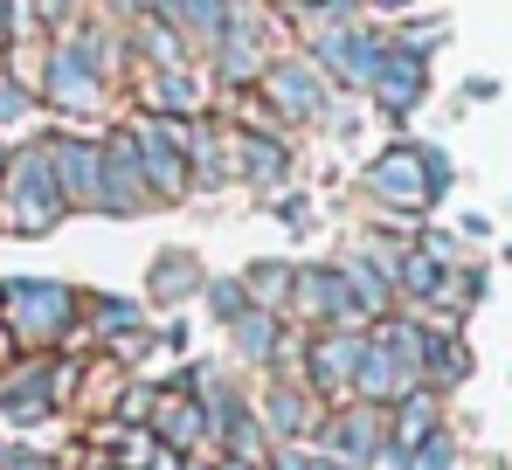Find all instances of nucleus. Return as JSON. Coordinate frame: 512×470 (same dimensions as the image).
<instances>
[{"label":"nucleus","instance_id":"nucleus-1","mask_svg":"<svg viewBox=\"0 0 512 470\" xmlns=\"http://www.w3.org/2000/svg\"><path fill=\"white\" fill-rule=\"evenodd\" d=\"M63 215H70V201H63V187H56L49 139L7 153V166H0V222L14 235H49Z\"/></svg>","mask_w":512,"mask_h":470},{"label":"nucleus","instance_id":"nucleus-2","mask_svg":"<svg viewBox=\"0 0 512 470\" xmlns=\"http://www.w3.org/2000/svg\"><path fill=\"white\" fill-rule=\"evenodd\" d=\"M0 332L14 339V353L28 346H63L77 332V291L49 284V277H14L0 284Z\"/></svg>","mask_w":512,"mask_h":470},{"label":"nucleus","instance_id":"nucleus-3","mask_svg":"<svg viewBox=\"0 0 512 470\" xmlns=\"http://www.w3.org/2000/svg\"><path fill=\"white\" fill-rule=\"evenodd\" d=\"M443 187H450V159L436 153V146H388L367 166V194L381 208H402V215H423Z\"/></svg>","mask_w":512,"mask_h":470},{"label":"nucleus","instance_id":"nucleus-4","mask_svg":"<svg viewBox=\"0 0 512 470\" xmlns=\"http://www.w3.org/2000/svg\"><path fill=\"white\" fill-rule=\"evenodd\" d=\"M132 139H139V166H146L153 201H180V194L194 187V173H187V118H160V111H146Z\"/></svg>","mask_w":512,"mask_h":470},{"label":"nucleus","instance_id":"nucleus-5","mask_svg":"<svg viewBox=\"0 0 512 470\" xmlns=\"http://www.w3.org/2000/svg\"><path fill=\"white\" fill-rule=\"evenodd\" d=\"M97 166H104V201L97 215H146L153 208V187H146V166H139V139L132 132H111L97 146Z\"/></svg>","mask_w":512,"mask_h":470},{"label":"nucleus","instance_id":"nucleus-6","mask_svg":"<svg viewBox=\"0 0 512 470\" xmlns=\"http://www.w3.org/2000/svg\"><path fill=\"white\" fill-rule=\"evenodd\" d=\"M381 56H388V42L374 35V28H319L312 35V63L326 70V77L353 83V90H367L374 83V70H381Z\"/></svg>","mask_w":512,"mask_h":470},{"label":"nucleus","instance_id":"nucleus-7","mask_svg":"<svg viewBox=\"0 0 512 470\" xmlns=\"http://www.w3.org/2000/svg\"><path fill=\"white\" fill-rule=\"evenodd\" d=\"M70 381H77V367H56V360H28V367H14L7 381H0V415L7 422H42L63 394H70Z\"/></svg>","mask_w":512,"mask_h":470},{"label":"nucleus","instance_id":"nucleus-8","mask_svg":"<svg viewBox=\"0 0 512 470\" xmlns=\"http://www.w3.org/2000/svg\"><path fill=\"white\" fill-rule=\"evenodd\" d=\"M263 97L277 104V118L305 125V118H326V70L312 56H284V63H263Z\"/></svg>","mask_w":512,"mask_h":470},{"label":"nucleus","instance_id":"nucleus-9","mask_svg":"<svg viewBox=\"0 0 512 470\" xmlns=\"http://www.w3.org/2000/svg\"><path fill=\"white\" fill-rule=\"evenodd\" d=\"M360 353H367V332H353V325H326V332L305 346V374H312V394L340 401V394L353 388V367H360Z\"/></svg>","mask_w":512,"mask_h":470},{"label":"nucleus","instance_id":"nucleus-10","mask_svg":"<svg viewBox=\"0 0 512 470\" xmlns=\"http://www.w3.org/2000/svg\"><path fill=\"white\" fill-rule=\"evenodd\" d=\"M42 90H49V104L70 111V118H84V111L104 104V77H97V63H90L77 42H56V49H49V77H42Z\"/></svg>","mask_w":512,"mask_h":470},{"label":"nucleus","instance_id":"nucleus-11","mask_svg":"<svg viewBox=\"0 0 512 470\" xmlns=\"http://www.w3.org/2000/svg\"><path fill=\"white\" fill-rule=\"evenodd\" d=\"M291 312L319 318V325H353V298H346L340 263H312V270H291Z\"/></svg>","mask_w":512,"mask_h":470},{"label":"nucleus","instance_id":"nucleus-12","mask_svg":"<svg viewBox=\"0 0 512 470\" xmlns=\"http://www.w3.org/2000/svg\"><path fill=\"white\" fill-rule=\"evenodd\" d=\"M49 166H56V187L70 208H97L104 201V166H97V139H49Z\"/></svg>","mask_w":512,"mask_h":470},{"label":"nucleus","instance_id":"nucleus-13","mask_svg":"<svg viewBox=\"0 0 512 470\" xmlns=\"http://www.w3.org/2000/svg\"><path fill=\"white\" fill-rule=\"evenodd\" d=\"M319 436H326V457L333 464H346V470H360L381 443H388V429H381V408H346V415H326L319 422Z\"/></svg>","mask_w":512,"mask_h":470},{"label":"nucleus","instance_id":"nucleus-14","mask_svg":"<svg viewBox=\"0 0 512 470\" xmlns=\"http://www.w3.org/2000/svg\"><path fill=\"white\" fill-rule=\"evenodd\" d=\"M367 90H374V104H381L388 118H409V111L423 104V90H429V70H423V56H409V49H388Z\"/></svg>","mask_w":512,"mask_h":470},{"label":"nucleus","instance_id":"nucleus-15","mask_svg":"<svg viewBox=\"0 0 512 470\" xmlns=\"http://www.w3.org/2000/svg\"><path fill=\"white\" fill-rule=\"evenodd\" d=\"M416 388V374L381 346V339H367V353H360V367H353V394L367 401V408H388L395 394H409Z\"/></svg>","mask_w":512,"mask_h":470},{"label":"nucleus","instance_id":"nucleus-16","mask_svg":"<svg viewBox=\"0 0 512 470\" xmlns=\"http://www.w3.org/2000/svg\"><path fill=\"white\" fill-rule=\"evenodd\" d=\"M229 159H236V173L256 180V187H277V180L291 173V146L270 139V132H236V139H229Z\"/></svg>","mask_w":512,"mask_h":470},{"label":"nucleus","instance_id":"nucleus-17","mask_svg":"<svg viewBox=\"0 0 512 470\" xmlns=\"http://www.w3.org/2000/svg\"><path fill=\"white\" fill-rule=\"evenodd\" d=\"M215 70H222V83L263 77V35H256V21H236V14H229V28H222V42H215Z\"/></svg>","mask_w":512,"mask_h":470},{"label":"nucleus","instance_id":"nucleus-18","mask_svg":"<svg viewBox=\"0 0 512 470\" xmlns=\"http://www.w3.org/2000/svg\"><path fill=\"white\" fill-rule=\"evenodd\" d=\"M340 277H346V298H353L360 318H381L395 305V277H388L374 256H340Z\"/></svg>","mask_w":512,"mask_h":470},{"label":"nucleus","instance_id":"nucleus-19","mask_svg":"<svg viewBox=\"0 0 512 470\" xmlns=\"http://www.w3.org/2000/svg\"><path fill=\"white\" fill-rule=\"evenodd\" d=\"M312 422H319V408H312V388H291V381H277V388L263 394V436H284V443H298Z\"/></svg>","mask_w":512,"mask_h":470},{"label":"nucleus","instance_id":"nucleus-20","mask_svg":"<svg viewBox=\"0 0 512 470\" xmlns=\"http://www.w3.org/2000/svg\"><path fill=\"white\" fill-rule=\"evenodd\" d=\"M153 436H160V450H201V436H208L201 401L194 394H167V408H153Z\"/></svg>","mask_w":512,"mask_h":470},{"label":"nucleus","instance_id":"nucleus-21","mask_svg":"<svg viewBox=\"0 0 512 470\" xmlns=\"http://www.w3.org/2000/svg\"><path fill=\"white\" fill-rule=\"evenodd\" d=\"M388 408H395V415H388V443H395V450H416L423 436H436V394L429 388L395 394Z\"/></svg>","mask_w":512,"mask_h":470},{"label":"nucleus","instance_id":"nucleus-22","mask_svg":"<svg viewBox=\"0 0 512 470\" xmlns=\"http://www.w3.org/2000/svg\"><path fill=\"white\" fill-rule=\"evenodd\" d=\"M229 339H236V353H243V360H277V346H284V312L250 305V312L229 318Z\"/></svg>","mask_w":512,"mask_h":470},{"label":"nucleus","instance_id":"nucleus-23","mask_svg":"<svg viewBox=\"0 0 512 470\" xmlns=\"http://www.w3.org/2000/svg\"><path fill=\"white\" fill-rule=\"evenodd\" d=\"M146 104L160 111V118H194V104H201V90L187 70H153L146 77Z\"/></svg>","mask_w":512,"mask_h":470},{"label":"nucleus","instance_id":"nucleus-24","mask_svg":"<svg viewBox=\"0 0 512 470\" xmlns=\"http://www.w3.org/2000/svg\"><path fill=\"white\" fill-rule=\"evenodd\" d=\"M395 284H402V298H416V305H429V298H443V284H450V270L429 256V249H409L402 263H395Z\"/></svg>","mask_w":512,"mask_h":470},{"label":"nucleus","instance_id":"nucleus-25","mask_svg":"<svg viewBox=\"0 0 512 470\" xmlns=\"http://www.w3.org/2000/svg\"><path fill=\"white\" fill-rule=\"evenodd\" d=\"M215 443H222L229 457H243V464H263V457H270V436H263V422H256L250 408H229V422L215 429Z\"/></svg>","mask_w":512,"mask_h":470},{"label":"nucleus","instance_id":"nucleus-26","mask_svg":"<svg viewBox=\"0 0 512 470\" xmlns=\"http://www.w3.org/2000/svg\"><path fill=\"white\" fill-rule=\"evenodd\" d=\"M243 291H250V305H263V312H284L291 305V263H250L243 270Z\"/></svg>","mask_w":512,"mask_h":470},{"label":"nucleus","instance_id":"nucleus-27","mask_svg":"<svg viewBox=\"0 0 512 470\" xmlns=\"http://www.w3.org/2000/svg\"><path fill=\"white\" fill-rule=\"evenodd\" d=\"M173 28L194 35V42H222V28H229V0H180Z\"/></svg>","mask_w":512,"mask_h":470},{"label":"nucleus","instance_id":"nucleus-28","mask_svg":"<svg viewBox=\"0 0 512 470\" xmlns=\"http://www.w3.org/2000/svg\"><path fill=\"white\" fill-rule=\"evenodd\" d=\"M464 367H471L464 346L443 339V332H429V346H423V374H429V381H464Z\"/></svg>","mask_w":512,"mask_h":470},{"label":"nucleus","instance_id":"nucleus-29","mask_svg":"<svg viewBox=\"0 0 512 470\" xmlns=\"http://www.w3.org/2000/svg\"><path fill=\"white\" fill-rule=\"evenodd\" d=\"M111 443H118V470H153L160 457V436L139 422V429H111Z\"/></svg>","mask_w":512,"mask_h":470},{"label":"nucleus","instance_id":"nucleus-30","mask_svg":"<svg viewBox=\"0 0 512 470\" xmlns=\"http://www.w3.org/2000/svg\"><path fill=\"white\" fill-rule=\"evenodd\" d=\"M90 325H97V339L111 346L118 332H139V305H132V298H97V305H90Z\"/></svg>","mask_w":512,"mask_h":470},{"label":"nucleus","instance_id":"nucleus-31","mask_svg":"<svg viewBox=\"0 0 512 470\" xmlns=\"http://www.w3.org/2000/svg\"><path fill=\"white\" fill-rule=\"evenodd\" d=\"M201 291H208V312L222 318V325H229L236 312H250V291H243V277H208Z\"/></svg>","mask_w":512,"mask_h":470},{"label":"nucleus","instance_id":"nucleus-32","mask_svg":"<svg viewBox=\"0 0 512 470\" xmlns=\"http://www.w3.org/2000/svg\"><path fill=\"white\" fill-rule=\"evenodd\" d=\"M146 56H153L160 70H180L187 49H180V28H173V21H146Z\"/></svg>","mask_w":512,"mask_h":470},{"label":"nucleus","instance_id":"nucleus-33","mask_svg":"<svg viewBox=\"0 0 512 470\" xmlns=\"http://www.w3.org/2000/svg\"><path fill=\"white\" fill-rule=\"evenodd\" d=\"M409 470H457V443L436 429V436H423L416 450H409Z\"/></svg>","mask_w":512,"mask_h":470},{"label":"nucleus","instance_id":"nucleus-34","mask_svg":"<svg viewBox=\"0 0 512 470\" xmlns=\"http://www.w3.org/2000/svg\"><path fill=\"white\" fill-rule=\"evenodd\" d=\"M187 284H201V270H194V256H167V263L153 270V291H167V298H180Z\"/></svg>","mask_w":512,"mask_h":470},{"label":"nucleus","instance_id":"nucleus-35","mask_svg":"<svg viewBox=\"0 0 512 470\" xmlns=\"http://www.w3.org/2000/svg\"><path fill=\"white\" fill-rule=\"evenodd\" d=\"M436 42H443V21H423V28H409V35H402L395 49H409V56H429Z\"/></svg>","mask_w":512,"mask_h":470},{"label":"nucleus","instance_id":"nucleus-36","mask_svg":"<svg viewBox=\"0 0 512 470\" xmlns=\"http://www.w3.org/2000/svg\"><path fill=\"white\" fill-rule=\"evenodd\" d=\"M28 104H35V97H28L21 83H0V125H14V118H28Z\"/></svg>","mask_w":512,"mask_h":470},{"label":"nucleus","instance_id":"nucleus-37","mask_svg":"<svg viewBox=\"0 0 512 470\" xmlns=\"http://www.w3.org/2000/svg\"><path fill=\"white\" fill-rule=\"evenodd\" d=\"M0 470H56L42 450H0Z\"/></svg>","mask_w":512,"mask_h":470},{"label":"nucleus","instance_id":"nucleus-38","mask_svg":"<svg viewBox=\"0 0 512 470\" xmlns=\"http://www.w3.org/2000/svg\"><path fill=\"white\" fill-rule=\"evenodd\" d=\"M111 7H118L125 21H153V0H111Z\"/></svg>","mask_w":512,"mask_h":470},{"label":"nucleus","instance_id":"nucleus-39","mask_svg":"<svg viewBox=\"0 0 512 470\" xmlns=\"http://www.w3.org/2000/svg\"><path fill=\"white\" fill-rule=\"evenodd\" d=\"M291 470H346V464H333V457H305V450H291Z\"/></svg>","mask_w":512,"mask_h":470},{"label":"nucleus","instance_id":"nucleus-40","mask_svg":"<svg viewBox=\"0 0 512 470\" xmlns=\"http://www.w3.org/2000/svg\"><path fill=\"white\" fill-rule=\"evenodd\" d=\"M215 470H256V464H243V457H215Z\"/></svg>","mask_w":512,"mask_h":470},{"label":"nucleus","instance_id":"nucleus-41","mask_svg":"<svg viewBox=\"0 0 512 470\" xmlns=\"http://www.w3.org/2000/svg\"><path fill=\"white\" fill-rule=\"evenodd\" d=\"M63 7H70V0H42V14H49V21H56V14H63Z\"/></svg>","mask_w":512,"mask_h":470},{"label":"nucleus","instance_id":"nucleus-42","mask_svg":"<svg viewBox=\"0 0 512 470\" xmlns=\"http://www.w3.org/2000/svg\"><path fill=\"white\" fill-rule=\"evenodd\" d=\"M256 470H291V450H284V457H277V464H256Z\"/></svg>","mask_w":512,"mask_h":470},{"label":"nucleus","instance_id":"nucleus-43","mask_svg":"<svg viewBox=\"0 0 512 470\" xmlns=\"http://www.w3.org/2000/svg\"><path fill=\"white\" fill-rule=\"evenodd\" d=\"M367 7H409V0H367Z\"/></svg>","mask_w":512,"mask_h":470},{"label":"nucleus","instance_id":"nucleus-44","mask_svg":"<svg viewBox=\"0 0 512 470\" xmlns=\"http://www.w3.org/2000/svg\"><path fill=\"white\" fill-rule=\"evenodd\" d=\"M0 42H7V0H0Z\"/></svg>","mask_w":512,"mask_h":470},{"label":"nucleus","instance_id":"nucleus-45","mask_svg":"<svg viewBox=\"0 0 512 470\" xmlns=\"http://www.w3.org/2000/svg\"><path fill=\"white\" fill-rule=\"evenodd\" d=\"M180 470H215V464H180Z\"/></svg>","mask_w":512,"mask_h":470},{"label":"nucleus","instance_id":"nucleus-46","mask_svg":"<svg viewBox=\"0 0 512 470\" xmlns=\"http://www.w3.org/2000/svg\"><path fill=\"white\" fill-rule=\"evenodd\" d=\"M0 166H7V153H0Z\"/></svg>","mask_w":512,"mask_h":470}]
</instances>
